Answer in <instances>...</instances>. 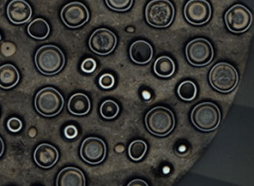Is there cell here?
<instances>
[{"mask_svg":"<svg viewBox=\"0 0 254 186\" xmlns=\"http://www.w3.org/2000/svg\"><path fill=\"white\" fill-rule=\"evenodd\" d=\"M35 62L37 68L41 73L52 76L62 70L65 64V57L56 46L45 45L37 51Z\"/></svg>","mask_w":254,"mask_h":186,"instance_id":"6da1fadb","label":"cell"},{"mask_svg":"<svg viewBox=\"0 0 254 186\" xmlns=\"http://www.w3.org/2000/svg\"><path fill=\"white\" fill-rule=\"evenodd\" d=\"M147 130L158 137H165L172 132L175 126V117L172 111L164 106H156L145 116Z\"/></svg>","mask_w":254,"mask_h":186,"instance_id":"7a4b0ae2","label":"cell"},{"mask_svg":"<svg viewBox=\"0 0 254 186\" xmlns=\"http://www.w3.org/2000/svg\"><path fill=\"white\" fill-rule=\"evenodd\" d=\"M193 125L202 132H212L220 125L221 111L215 103L203 102L197 105L190 114Z\"/></svg>","mask_w":254,"mask_h":186,"instance_id":"3957f363","label":"cell"},{"mask_svg":"<svg viewBox=\"0 0 254 186\" xmlns=\"http://www.w3.org/2000/svg\"><path fill=\"white\" fill-rule=\"evenodd\" d=\"M239 73L236 69L227 62H219L209 72L211 86L218 92H231L239 83Z\"/></svg>","mask_w":254,"mask_h":186,"instance_id":"277c9868","label":"cell"},{"mask_svg":"<svg viewBox=\"0 0 254 186\" xmlns=\"http://www.w3.org/2000/svg\"><path fill=\"white\" fill-rule=\"evenodd\" d=\"M174 16L175 9L169 0H152L146 7V20L153 27H168L172 23Z\"/></svg>","mask_w":254,"mask_h":186,"instance_id":"5b68a950","label":"cell"},{"mask_svg":"<svg viewBox=\"0 0 254 186\" xmlns=\"http://www.w3.org/2000/svg\"><path fill=\"white\" fill-rule=\"evenodd\" d=\"M64 100L61 93L53 88H45L37 94L35 106L37 112L43 116L50 118L62 112Z\"/></svg>","mask_w":254,"mask_h":186,"instance_id":"8992f818","label":"cell"},{"mask_svg":"<svg viewBox=\"0 0 254 186\" xmlns=\"http://www.w3.org/2000/svg\"><path fill=\"white\" fill-rule=\"evenodd\" d=\"M186 56L191 65L204 67L211 63L213 59V47L208 40L196 38L186 46Z\"/></svg>","mask_w":254,"mask_h":186,"instance_id":"52a82bcc","label":"cell"},{"mask_svg":"<svg viewBox=\"0 0 254 186\" xmlns=\"http://www.w3.org/2000/svg\"><path fill=\"white\" fill-rule=\"evenodd\" d=\"M226 26L230 32L240 34L250 29L253 23V15L249 9L237 4L232 6L224 16Z\"/></svg>","mask_w":254,"mask_h":186,"instance_id":"ba28073f","label":"cell"},{"mask_svg":"<svg viewBox=\"0 0 254 186\" xmlns=\"http://www.w3.org/2000/svg\"><path fill=\"white\" fill-rule=\"evenodd\" d=\"M118 39L114 32L109 29H98L90 37L89 47L91 51L100 56L110 54L115 50Z\"/></svg>","mask_w":254,"mask_h":186,"instance_id":"9c48e42d","label":"cell"},{"mask_svg":"<svg viewBox=\"0 0 254 186\" xmlns=\"http://www.w3.org/2000/svg\"><path fill=\"white\" fill-rule=\"evenodd\" d=\"M211 14V5L206 0H189L184 8L186 20L194 26L206 24Z\"/></svg>","mask_w":254,"mask_h":186,"instance_id":"30bf717a","label":"cell"},{"mask_svg":"<svg viewBox=\"0 0 254 186\" xmlns=\"http://www.w3.org/2000/svg\"><path fill=\"white\" fill-rule=\"evenodd\" d=\"M89 17L88 8L79 2L67 4L61 12L62 21L70 29H77L83 26L88 21Z\"/></svg>","mask_w":254,"mask_h":186,"instance_id":"8fae6325","label":"cell"},{"mask_svg":"<svg viewBox=\"0 0 254 186\" xmlns=\"http://www.w3.org/2000/svg\"><path fill=\"white\" fill-rule=\"evenodd\" d=\"M106 152L107 150L104 141L97 137L87 138L81 145V157L90 165H97L103 162Z\"/></svg>","mask_w":254,"mask_h":186,"instance_id":"7c38bea8","label":"cell"},{"mask_svg":"<svg viewBox=\"0 0 254 186\" xmlns=\"http://www.w3.org/2000/svg\"><path fill=\"white\" fill-rule=\"evenodd\" d=\"M8 19L14 24L27 23L32 15V10L25 0H12L7 8Z\"/></svg>","mask_w":254,"mask_h":186,"instance_id":"4fadbf2b","label":"cell"},{"mask_svg":"<svg viewBox=\"0 0 254 186\" xmlns=\"http://www.w3.org/2000/svg\"><path fill=\"white\" fill-rule=\"evenodd\" d=\"M59 151L54 146L41 144L34 152V160L40 168L47 169L52 168L59 159Z\"/></svg>","mask_w":254,"mask_h":186,"instance_id":"5bb4252c","label":"cell"},{"mask_svg":"<svg viewBox=\"0 0 254 186\" xmlns=\"http://www.w3.org/2000/svg\"><path fill=\"white\" fill-rule=\"evenodd\" d=\"M129 56L135 64H146L153 59V49L147 41L139 40L131 45Z\"/></svg>","mask_w":254,"mask_h":186,"instance_id":"9a60e30c","label":"cell"},{"mask_svg":"<svg viewBox=\"0 0 254 186\" xmlns=\"http://www.w3.org/2000/svg\"><path fill=\"white\" fill-rule=\"evenodd\" d=\"M86 184L83 173L76 168L68 167L60 171L56 180L58 186H85Z\"/></svg>","mask_w":254,"mask_h":186,"instance_id":"2e32d148","label":"cell"},{"mask_svg":"<svg viewBox=\"0 0 254 186\" xmlns=\"http://www.w3.org/2000/svg\"><path fill=\"white\" fill-rule=\"evenodd\" d=\"M91 104L88 96L77 93L71 96L67 104L69 112L74 115L82 116L87 115L91 110Z\"/></svg>","mask_w":254,"mask_h":186,"instance_id":"e0dca14e","label":"cell"},{"mask_svg":"<svg viewBox=\"0 0 254 186\" xmlns=\"http://www.w3.org/2000/svg\"><path fill=\"white\" fill-rule=\"evenodd\" d=\"M20 80V73L12 64H4L0 67V88L10 89Z\"/></svg>","mask_w":254,"mask_h":186,"instance_id":"ac0fdd59","label":"cell"},{"mask_svg":"<svg viewBox=\"0 0 254 186\" xmlns=\"http://www.w3.org/2000/svg\"><path fill=\"white\" fill-rule=\"evenodd\" d=\"M176 66L174 60L167 56L158 58L153 65L156 75L161 78H169L175 72Z\"/></svg>","mask_w":254,"mask_h":186,"instance_id":"d6986e66","label":"cell"},{"mask_svg":"<svg viewBox=\"0 0 254 186\" xmlns=\"http://www.w3.org/2000/svg\"><path fill=\"white\" fill-rule=\"evenodd\" d=\"M27 32L35 39L44 40L50 35V28L44 19L37 18L29 25Z\"/></svg>","mask_w":254,"mask_h":186,"instance_id":"ffe728a7","label":"cell"},{"mask_svg":"<svg viewBox=\"0 0 254 186\" xmlns=\"http://www.w3.org/2000/svg\"><path fill=\"white\" fill-rule=\"evenodd\" d=\"M177 94L183 101H192L197 97V85L192 81H184L179 85L178 88H177Z\"/></svg>","mask_w":254,"mask_h":186,"instance_id":"44dd1931","label":"cell"},{"mask_svg":"<svg viewBox=\"0 0 254 186\" xmlns=\"http://www.w3.org/2000/svg\"><path fill=\"white\" fill-rule=\"evenodd\" d=\"M147 150V144L143 140H135L129 144L128 154L134 162L141 160L145 156Z\"/></svg>","mask_w":254,"mask_h":186,"instance_id":"7402d4cb","label":"cell"},{"mask_svg":"<svg viewBox=\"0 0 254 186\" xmlns=\"http://www.w3.org/2000/svg\"><path fill=\"white\" fill-rule=\"evenodd\" d=\"M100 115L106 120H112L118 116L120 107L116 102L112 100H106L102 103L100 109Z\"/></svg>","mask_w":254,"mask_h":186,"instance_id":"603a6c76","label":"cell"},{"mask_svg":"<svg viewBox=\"0 0 254 186\" xmlns=\"http://www.w3.org/2000/svg\"><path fill=\"white\" fill-rule=\"evenodd\" d=\"M106 3L113 11L123 12L131 8L133 0H106Z\"/></svg>","mask_w":254,"mask_h":186,"instance_id":"cb8c5ba5","label":"cell"},{"mask_svg":"<svg viewBox=\"0 0 254 186\" xmlns=\"http://www.w3.org/2000/svg\"><path fill=\"white\" fill-rule=\"evenodd\" d=\"M115 79L111 73H104L99 79V85L105 90L110 89L115 85Z\"/></svg>","mask_w":254,"mask_h":186,"instance_id":"d4e9b609","label":"cell"},{"mask_svg":"<svg viewBox=\"0 0 254 186\" xmlns=\"http://www.w3.org/2000/svg\"><path fill=\"white\" fill-rule=\"evenodd\" d=\"M97 69V62L94 59L88 58L82 62L81 70L85 73H92Z\"/></svg>","mask_w":254,"mask_h":186,"instance_id":"484cf974","label":"cell"},{"mask_svg":"<svg viewBox=\"0 0 254 186\" xmlns=\"http://www.w3.org/2000/svg\"><path fill=\"white\" fill-rule=\"evenodd\" d=\"M8 130L12 132H18L23 127V124L20 119L17 118H10L7 123Z\"/></svg>","mask_w":254,"mask_h":186,"instance_id":"4316f807","label":"cell"},{"mask_svg":"<svg viewBox=\"0 0 254 186\" xmlns=\"http://www.w3.org/2000/svg\"><path fill=\"white\" fill-rule=\"evenodd\" d=\"M78 129L73 125H69L66 126L65 129L64 130V135L67 139H74L78 135Z\"/></svg>","mask_w":254,"mask_h":186,"instance_id":"83f0119b","label":"cell"},{"mask_svg":"<svg viewBox=\"0 0 254 186\" xmlns=\"http://www.w3.org/2000/svg\"><path fill=\"white\" fill-rule=\"evenodd\" d=\"M148 186V184L146 183L144 180H140V179H137V180H132L130 183L128 184V186Z\"/></svg>","mask_w":254,"mask_h":186,"instance_id":"f1b7e54d","label":"cell"},{"mask_svg":"<svg viewBox=\"0 0 254 186\" xmlns=\"http://www.w3.org/2000/svg\"><path fill=\"white\" fill-rule=\"evenodd\" d=\"M4 149H5V145H4L3 141L0 138V157L3 154Z\"/></svg>","mask_w":254,"mask_h":186,"instance_id":"f546056e","label":"cell"}]
</instances>
